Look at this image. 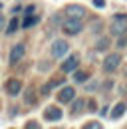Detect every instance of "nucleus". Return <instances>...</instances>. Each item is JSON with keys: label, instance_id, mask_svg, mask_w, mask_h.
Listing matches in <instances>:
<instances>
[{"label": "nucleus", "instance_id": "1", "mask_svg": "<svg viewBox=\"0 0 127 129\" xmlns=\"http://www.w3.org/2000/svg\"><path fill=\"white\" fill-rule=\"evenodd\" d=\"M109 32L115 34V36H121V34L127 32V14H117L113 18V22L109 26Z\"/></svg>", "mask_w": 127, "mask_h": 129}, {"label": "nucleus", "instance_id": "2", "mask_svg": "<svg viewBox=\"0 0 127 129\" xmlns=\"http://www.w3.org/2000/svg\"><path fill=\"white\" fill-rule=\"evenodd\" d=\"M81 28H83V24H81V20H74V18H70V20H66L62 24V30L68 36H76V34L81 32Z\"/></svg>", "mask_w": 127, "mask_h": 129}, {"label": "nucleus", "instance_id": "3", "mask_svg": "<svg viewBox=\"0 0 127 129\" xmlns=\"http://www.w3.org/2000/svg\"><path fill=\"white\" fill-rule=\"evenodd\" d=\"M121 64V56L119 54H109L105 60H103V72H107V74H113L117 68Z\"/></svg>", "mask_w": 127, "mask_h": 129}, {"label": "nucleus", "instance_id": "4", "mask_svg": "<svg viewBox=\"0 0 127 129\" xmlns=\"http://www.w3.org/2000/svg\"><path fill=\"white\" fill-rule=\"evenodd\" d=\"M68 50H70V46H68L66 40H56V42L52 44V56H54V58H62V56L68 54Z\"/></svg>", "mask_w": 127, "mask_h": 129}, {"label": "nucleus", "instance_id": "5", "mask_svg": "<svg viewBox=\"0 0 127 129\" xmlns=\"http://www.w3.org/2000/svg\"><path fill=\"white\" fill-rule=\"evenodd\" d=\"M66 14L70 18H74V20H83L85 18V8L79 6V4H72V6L66 8Z\"/></svg>", "mask_w": 127, "mask_h": 129}, {"label": "nucleus", "instance_id": "6", "mask_svg": "<svg viewBox=\"0 0 127 129\" xmlns=\"http://www.w3.org/2000/svg\"><path fill=\"white\" fill-rule=\"evenodd\" d=\"M44 119H48V121H58V119H62V109L56 107V105L46 107V111H44Z\"/></svg>", "mask_w": 127, "mask_h": 129}, {"label": "nucleus", "instance_id": "7", "mask_svg": "<svg viewBox=\"0 0 127 129\" xmlns=\"http://www.w3.org/2000/svg\"><path fill=\"white\" fill-rule=\"evenodd\" d=\"M24 44H16L14 48L10 50V64H18L22 58H24Z\"/></svg>", "mask_w": 127, "mask_h": 129}, {"label": "nucleus", "instance_id": "8", "mask_svg": "<svg viewBox=\"0 0 127 129\" xmlns=\"http://www.w3.org/2000/svg\"><path fill=\"white\" fill-rule=\"evenodd\" d=\"M74 97H76V89L74 87H64L62 91L58 93V101L60 103H70Z\"/></svg>", "mask_w": 127, "mask_h": 129}, {"label": "nucleus", "instance_id": "9", "mask_svg": "<svg viewBox=\"0 0 127 129\" xmlns=\"http://www.w3.org/2000/svg\"><path fill=\"white\" fill-rule=\"evenodd\" d=\"M78 62H79V58L74 54L72 58H68V60L62 64V72H66V74H68V72H74V70L78 68Z\"/></svg>", "mask_w": 127, "mask_h": 129}, {"label": "nucleus", "instance_id": "10", "mask_svg": "<svg viewBox=\"0 0 127 129\" xmlns=\"http://www.w3.org/2000/svg\"><path fill=\"white\" fill-rule=\"evenodd\" d=\"M20 89H22L20 80H10L8 83H6V91H8L10 95H18V93H20Z\"/></svg>", "mask_w": 127, "mask_h": 129}, {"label": "nucleus", "instance_id": "11", "mask_svg": "<svg viewBox=\"0 0 127 129\" xmlns=\"http://www.w3.org/2000/svg\"><path fill=\"white\" fill-rule=\"evenodd\" d=\"M40 22V18L34 16V14H28V16H24V20H22V28H30V26H34V24H38Z\"/></svg>", "mask_w": 127, "mask_h": 129}, {"label": "nucleus", "instance_id": "12", "mask_svg": "<svg viewBox=\"0 0 127 129\" xmlns=\"http://www.w3.org/2000/svg\"><path fill=\"white\" fill-rule=\"evenodd\" d=\"M125 109H127V105H125V103H117V105L113 107V111H111V117H113V119L121 117V115L125 113Z\"/></svg>", "mask_w": 127, "mask_h": 129}, {"label": "nucleus", "instance_id": "13", "mask_svg": "<svg viewBox=\"0 0 127 129\" xmlns=\"http://www.w3.org/2000/svg\"><path fill=\"white\" fill-rule=\"evenodd\" d=\"M83 105H85V101H83V99H76V101H74V105H72V109H70V113L79 115L81 109H83Z\"/></svg>", "mask_w": 127, "mask_h": 129}, {"label": "nucleus", "instance_id": "14", "mask_svg": "<svg viewBox=\"0 0 127 129\" xmlns=\"http://www.w3.org/2000/svg\"><path fill=\"white\" fill-rule=\"evenodd\" d=\"M18 26H20V24H18V18H10V24H8V30H6V32L14 34L16 30H18Z\"/></svg>", "mask_w": 127, "mask_h": 129}, {"label": "nucleus", "instance_id": "15", "mask_svg": "<svg viewBox=\"0 0 127 129\" xmlns=\"http://www.w3.org/2000/svg\"><path fill=\"white\" fill-rule=\"evenodd\" d=\"M74 80L78 81V83H83V81L87 80V74H85V72H76V74H74Z\"/></svg>", "mask_w": 127, "mask_h": 129}, {"label": "nucleus", "instance_id": "16", "mask_svg": "<svg viewBox=\"0 0 127 129\" xmlns=\"http://www.w3.org/2000/svg\"><path fill=\"white\" fill-rule=\"evenodd\" d=\"M83 129H103V127H101L97 121H89V123H85V125H83Z\"/></svg>", "mask_w": 127, "mask_h": 129}, {"label": "nucleus", "instance_id": "17", "mask_svg": "<svg viewBox=\"0 0 127 129\" xmlns=\"http://www.w3.org/2000/svg\"><path fill=\"white\" fill-rule=\"evenodd\" d=\"M107 46H109V42H107V38H103V40H99V42H97V50H105Z\"/></svg>", "mask_w": 127, "mask_h": 129}, {"label": "nucleus", "instance_id": "18", "mask_svg": "<svg viewBox=\"0 0 127 129\" xmlns=\"http://www.w3.org/2000/svg\"><path fill=\"white\" fill-rule=\"evenodd\" d=\"M26 129H40V123H38V121H28V123H26Z\"/></svg>", "mask_w": 127, "mask_h": 129}, {"label": "nucleus", "instance_id": "19", "mask_svg": "<svg viewBox=\"0 0 127 129\" xmlns=\"http://www.w3.org/2000/svg\"><path fill=\"white\" fill-rule=\"evenodd\" d=\"M93 6L95 8H103L105 6V0H93Z\"/></svg>", "mask_w": 127, "mask_h": 129}, {"label": "nucleus", "instance_id": "20", "mask_svg": "<svg viewBox=\"0 0 127 129\" xmlns=\"http://www.w3.org/2000/svg\"><path fill=\"white\" fill-rule=\"evenodd\" d=\"M2 28H4V16L0 14V30H2Z\"/></svg>", "mask_w": 127, "mask_h": 129}]
</instances>
